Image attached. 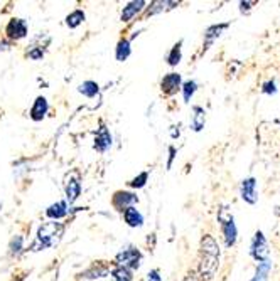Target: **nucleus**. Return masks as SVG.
Instances as JSON below:
<instances>
[{
  "mask_svg": "<svg viewBox=\"0 0 280 281\" xmlns=\"http://www.w3.org/2000/svg\"><path fill=\"white\" fill-rule=\"evenodd\" d=\"M221 261L219 244L211 234H204L199 244V278L203 281H211L216 274Z\"/></svg>",
  "mask_w": 280,
  "mask_h": 281,
  "instance_id": "1",
  "label": "nucleus"
},
{
  "mask_svg": "<svg viewBox=\"0 0 280 281\" xmlns=\"http://www.w3.org/2000/svg\"><path fill=\"white\" fill-rule=\"evenodd\" d=\"M64 232V224L56 222V220H49V222H44L41 228L38 229V234H36V241L32 244V250L34 251H41V250H48V248L56 246L59 242Z\"/></svg>",
  "mask_w": 280,
  "mask_h": 281,
  "instance_id": "2",
  "label": "nucleus"
},
{
  "mask_svg": "<svg viewBox=\"0 0 280 281\" xmlns=\"http://www.w3.org/2000/svg\"><path fill=\"white\" fill-rule=\"evenodd\" d=\"M218 222H219V228H221L224 248L231 250L238 241V228L235 222V216L231 214V210H229L226 206L218 209Z\"/></svg>",
  "mask_w": 280,
  "mask_h": 281,
  "instance_id": "3",
  "label": "nucleus"
},
{
  "mask_svg": "<svg viewBox=\"0 0 280 281\" xmlns=\"http://www.w3.org/2000/svg\"><path fill=\"white\" fill-rule=\"evenodd\" d=\"M250 256L253 258L256 262H261V261H267L270 260V246H268V241L267 238H265L263 231H255L253 238H251V242H250Z\"/></svg>",
  "mask_w": 280,
  "mask_h": 281,
  "instance_id": "4",
  "label": "nucleus"
},
{
  "mask_svg": "<svg viewBox=\"0 0 280 281\" xmlns=\"http://www.w3.org/2000/svg\"><path fill=\"white\" fill-rule=\"evenodd\" d=\"M142 261V254L137 248H127V250H122L115 256V266L128 271H134L140 266Z\"/></svg>",
  "mask_w": 280,
  "mask_h": 281,
  "instance_id": "5",
  "label": "nucleus"
},
{
  "mask_svg": "<svg viewBox=\"0 0 280 281\" xmlns=\"http://www.w3.org/2000/svg\"><path fill=\"white\" fill-rule=\"evenodd\" d=\"M240 197L248 206H255L258 202V180L255 177L243 178L240 184Z\"/></svg>",
  "mask_w": 280,
  "mask_h": 281,
  "instance_id": "6",
  "label": "nucleus"
},
{
  "mask_svg": "<svg viewBox=\"0 0 280 281\" xmlns=\"http://www.w3.org/2000/svg\"><path fill=\"white\" fill-rule=\"evenodd\" d=\"M135 202H139V197L134 192H127V190H117L112 197V206L118 212H123L128 207H134Z\"/></svg>",
  "mask_w": 280,
  "mask_h": 281,
  "instance_id": "7",
  "label": "nucleus"
},
{
  "mask_svg": "<svg viewBox=\"0 0 280 281\" xmlns=\"http://www.w3.org/2000/svg\"><path fill=\"white\" fill-rule=\"evenodd\" d=\"M182 86V76L179 72H167L160 80V91L166 96H174Z\"/></svg>",
  "mask_w": 280,
  "mask_h": 281,
  "instance_id": "8",
  "label": "nucleus"
},
{
  "mask_svg": "<svg viewBox=\"0 0 280 281\" xmlns=\"http://www.w3.org/2000/svg\"><path fill=\"white\" fill-rule=\"evenodd\" d=\"M229 26H231L229 22H219V24L209 26L208 29L204 30V42H203V50H204V52L214 44V40H218L219 38H221Z\"/></svg>",
  "mask_w": 280,
  "mask_h": 281,
  "instance_id": "9",
  "label": "nucleus"
},
{
  "mask_svg": "<svg viewBox=\"0 0 280 281\" xmlns=\"http://www.w3.org/2000/svg\"><path fill=\"white\" fill-rule=\"evenodd\" d=\"M27 22L24 19H11L6 26V36L11 40H21L27 36Z\"/></svg>",
  "mask_w": 280,
  "mask_h": 281,
  "instance_id": "10",
  "label": "nucleus"
},
{
  "mask_svg": "<svg viewBox=\"0 0 280 281\" xmlns=\"http://www.w3.org/2000/svg\"><path fill=\"white\" fill-rule=\"evenodd\" d=\"M113 144V138H112V133L107 126H100V130L96 132L95 135V144H93V148L96 152H100V154H105L110 146Z\"/></svg>",
  "mask_w": 280,
  "mask_h": 281,
  "instance_id": "11",
  "label": "nucleus"
},
{
  "mask_svg": "<svg viewBox=\"0 0 280 281\" xmlns=\"http://www.w3.org/2000/svg\"><path fill=\"white\" fill-rule=\"evenodd\" d=\"M145 8V2H142V0H134V2H128L125 7H123V10L120 14V20L122 22H130L137 14H140L142 10Z\"/></svg>",
  "mask_w": 280,
  "mask_h": 281,
  "instance_id": "12",
  "label": "nucleus"
},
{
  "mask_svg": "<svg viewBox=\"0 0 280 281\" xmlns=\"http://www.w3.org/2000/svg\"><path fill=\"white\" fill-rule=\"evenodd\" d=\"M48 110H49V104H48V100L44 98V96H38L34 101V104H32L31 108V120H34V122H41L46 114H48Z\"/></svg>",
  "mask_w": 280,
  "mask_h": 281,
  "instance_id": "13",
  "label": "nucleus"
},
{
  "mask_svg": "<svg viewBox=\"0 0 280 281\" xmlns=\"http://www.w3.org/2000/svg\"><path fill=\"white\" fill-rule=\"evenodd\" d=\"M177 6H179V2H167V0H159V2H152L149 7L144 8V10H145L144 12V17L147 19V17L155 16V14H160V12H164V10H171V8L177 7Z\"/></svg>",
  "mask_w": 280,
  "mask_h": 281,
  "instance_id": "14",
  "label": "nucleus"
},
{
  "mask_svg": "<svg viewBox=\"0 0 280 281\" xmlns=\"http://www.w3.org/2000/svg\"><path fill=\"white\" fill-rule=\"evenodd\" d=\"M123 220H125L127 226H130V228H140L142 224H144V216L137 207H128V209L123 210Z\"/></svg>",
  "mask_w": 280,
  "mask_h": 281,
  "instance_id": "15",
  "label": "nucleus"
},
{
  "mask_svg": "<svg viewBox=\"0 0 280 281\" xmlns=\"http://www.w3.org/2000/svg\"><path fill=\"white\" fill-rule=\"evenodd\" d=\"M64 190H66V197H68V200H70V204L76 202L78 197L81 194V184L78 180V177L73 175V177L68 178L66 186H64Z\"/></svg>",
  "mask_w": 280,
  "mask_h": 281,
  "instance_id": "16",
  "label": "nucleus"
},
{
  "mask_svg": "<svg viewBox=\"0 0 280 281\" xmlns=\"http://www.w3.org/2000/svg\"><path fill=\"white\" fill-rule=\"evenodd\" d=\"M272 268H273L272 260L258 262V264H256V270H255V274L251 276L250 281H268L270 273H272Z\"/></svg>",
  "mask_w": 280,
  "mask_h": 281,
  "instance_id": "17",
  "label": "nucleus"
},
{
  "mask_svg": "<svg viewBox=\"0 0 280 281\" xmlns=\"http://www.w3.org/2000/svg\"><path fill=\"white\" fill-rule=\"evenodd\" d=\"M206 125V112L203 106H192V118H191V128L194 132H201Z\"/></svg>",
  "mask_w": 280,
  "mask_h": 281,
  "instance_id": "18",
  "label": "nucleus"
},
{
  "mask_svg": "<svg viewBox=\"0 0 280 281\" xmlns=\"http://www.w3.org/2000/svg\"><path fill=\"white\" fill-rule=\"evenodd\" d=\"M46 216H48V218H51L53 220L66 218V216H68V202L59 200V202H56V204H51L48 209H46Z\"/></svg>",
  "mask_w": 280,
  "mask_h": 281,
  "instance_id": "19",
  "label": "nucleus"
},
{
  "mask_svg": "<svg viewBox=\"0 0 280 281\" xmlns=\"http://www.w3.org/2000/svg\"><path fill=\"white\" fill-rule=\"evenodd\" d=\"M130 54H132L130 40H128L127 38H122L120 40H118L117 49H115V58H117V61L123 62V61H127Z\"/></svg>",
  "mask_w": 280,
  "mask_h": 281,
  "instance_id": "20",
  "label": "nucleus"
},
{
  "mask_svg": "<svg viewBox=\"0 0 280 281\" xmlns=\"http://www.w3.org/2000/svg\"><path fill=\"white\" fill-rule=\"evenodd\" d=\"M182 42H184V40H177L176 44L172 46L171 48V50H169V54H167V58H166V61H167V64L171 68H174V66H177L179 62H181V59H182Z\"/></svg>",
  "mask_w": 280,
  "mask_h": 281,
  "instance_id": "21",
  "label": "nucleus"
},
{
  "mask_svg": "<svg viewBox=\"0 0 280 281\" xmlns=\"http://www.w3.org/2000/svg\"><path fill=\"white\" fill-rule=\"evenodd\" d=\"M78 91L83 96H86V98H95L100 91V86H98V82H95V81H85L78 86Z\"/></svg>",
  "mask_w": 280,
  "mask_h": 281,
  "instance_id": "22",
  "label": "nucleus"
},
{
  "mask_svg": "<svg viewBox=\"0 0 280 281\" xmlns=\"http://www.w3.org/2000/svg\"><path fill=\"white\" fill-rule=\"evenodd\" d=\"M85 19H86L85 12L81 10V8H76V10H73L70 16L66 17V26L70 27V29H76L78 26L83 24Z\"/></svg>",
  "mask_w": 280,
  "mask_h": 281,
  "instance_id": "23",
  "label": "nucleus"
},
{
  "mask_svg": "<svg viewBox=\"0 0 280 281\" xmlns=\"http://www.w3.org/2000/svg\"><path fill=\"white\" fill-rule=\"evenodd\" d=\"M181 91H182V98H184V103H191L192 96L197 91V82L194 80H187L182 82L181 86Z\"/></svg>",
  "mask_w": 280,
  "mask_h": 281,
  "instance_id": "24",
  "label": "nucleus"
},
{
  "mask_svg": "<svg viewBox=\"0 0 280 281\" xmlns=\"http://www.w3.org/2000/svg\"><path fill=\"white\" fill-rule=\"evenodd\" d=\"M110 274H112V281H132L130 271L118 268V266H115V268L110 271Z\"/></svg>",
  "mask_w": 280,
  "mask_h": 281,
  "instance_id": "25",
  "label": "nucleus"
},
{
  "mask_svg": "<svg viewBox=\"0 0 280 281\" xmlns=\"http://www.w3.org/2000/svg\"><path fill=\"white\" fill-rule=\"evenodd\" d=\"M147 180H149V172H142L137 175V177L132 178V180L128 182V186L132 188H142V187H145Z\"/></svg>",
  "mask_w": 280,
  "mask_h": 281,
  "instance_id": "26",
  "label": "nucleus"
},
{
  "mask_svg": "<svg viewBox=\"0 0 280 281\" xmlns=\"http://www.w3.org/2000/svg\"><path fill=\"white\" fill-rule=\"evenodd\" d=\"M278 91L277 88V82H275V80L272 78V80H267L261 84V94H267V96H275Z\"/></svg>",
  "mask_w": 280,
  "mask_h": 281,
  "instance_id": "27",
  "label": "nucleus"
},
{
  "mask_svg": "<svg viewBox=\"0 0 280 281\" xmlns=\"http://www.w3.org/2000/svg\"><path fill=\"white\" fill-rule=\"evenodd\" d=\"M22 242H24V239L22 236H16L11 241V246H9V250H11V254H19L22 251Z\"/></svg>",
  "mask_w": 280,
  "mask_h": 281,
  "instance_id": "28",
  "label": "nucleus"
},
{
  "mask_svg": "<svg viewBox=\"0 0 280 281\" xmlns=\"http://www.w3.org/2000/svg\"><path fill=\"white\" fill-rule=\"evenodd\" d=\"M238 6H240V12L241 14H248L251 10V7L255 6V2H240Z\"/></svg>",
  "mask_w": 280,
  "mask_h": 281,
  "instance_id": "29",
  "label": "nucleus"
},
{
  "mask_svg": "<svg viewBox=\"0 0 280 281\" xmlns=\"http://www.w3.org/2000/svg\"><path fill=\"white\" fill-rule=\"evenodd\" d=\"M162 278H160V271L159 270H152L149 273V281H160Z\"/></svg>",
  "mask_w": 280,
  "mask_h": 281,
  "instance_id": "30",
  "label": "nucleus"
},
{
  "mask_svg": "<svg viewBox=\"0 0 280 281\" xmlns=\"http://www.w3.org/2000/svg\"><path fill=\"white\" fill-rule=\"evenodd\" d=\"M174 156H176V148L174 146H169V160H167V168L172 167V160Z\"/></svg>",
  "mask_w": 280,
  "mask_h": 281,
  "instance_id": "31",
  "label": "nucleus"
}]
</instances>
